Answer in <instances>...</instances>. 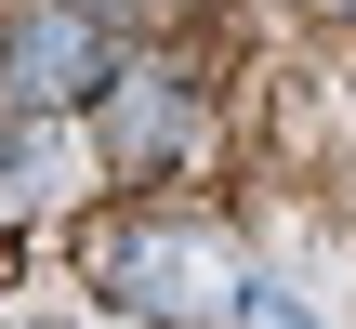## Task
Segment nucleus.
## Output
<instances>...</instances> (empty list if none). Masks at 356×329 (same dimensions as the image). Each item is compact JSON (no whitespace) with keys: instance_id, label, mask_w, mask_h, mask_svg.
Wrapping results in <instances>:
<instances>
[{"instance_id":"obj_1","label":"nucleus","mask_w":356,"mask_h":329,"mask_svg":"<svg viewBox=\"0 0 356 329\" xmlns=\"http://www.w3.org/2000/svg\"><path fill=\"white\" fill-rule=\"evenodd\" d=\"M92 277H106L119 303H145V317H225V303H238V264H225L211 224H119Z\"/></svg>"},{"instance_id":"obj_2","label":"nucleus","mask_w":356,"mask_h":329,"mask_svg":"<svg viewBox=\"0 0 356 329\" xmlns=\"http://www.w3.org/2000/svg\"><path fill=\"white\" fill-rule=\"evenodd\" d=\"M92 66H106V26H92V13H26L13 53H0V92H13V106H66Z\"/></svg>"},{"instance_id":"obj_3","label":"nucleus","mask_w":356,"mask_h":329,"mask_svg":"<svg viewBox=\"0 0 356 329\" xmlns=\"http://www.w3.org/2000/svg\"><path fill=\"white\" fill-rule=\"evenodd\" d=\"M172 145H185V92L145 79V106H132V158H172Z\"/></svg>"},{"instance_id":"obj_4","label":"nucleus","mask_w":356,"mask_h":329,"mask_svg":"<svg viewBox=\"0 0 356 329\" xmlns=\"http://www.w3.org/2000/svg\"><path fill=\"white\" fill-rule=\"evenodd\" d=\"M343 13H356V0H343Z\"/></svg>"}]
</instances>
